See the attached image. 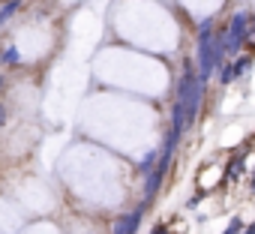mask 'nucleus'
<instances>
[{"label": "nucleus", "mask_w": 255, "mask_h": 234, "mask_svg": "<svg viewBox=\"0 0 255 234\" xmlns=\"http://www.w3.org/2000/svg\"><path fill=\"white\" fill-rule=\"evenodd\" d=\"M204 81L198 78L195 66L186 63L183 69V78L177 84V96H174V105H171V132L174 135H183L198 117V108H201V99H204Z\"/></svg>", "instance_id": "1"}, {"label": "nucleus", "mask_w": 255, "mask_h": 234, "mask_svg": "<svg viewBox=\"0 0 255 234\" xmlns=\"http://www.w3.org/2000/svg\"><path fill=\"white\" fill-rule=\"evenodd\" d=\"M246 69H249V57H243V60L237 57L234 63L222 66V75H219V81H222V84H231V81H237V78H240V75H243Z\"/></svg>", "instance_id": "5"}, {"label": "nucleus", "mask_w": 255, "mask_h": 234, "mask_svg": "<svg viewBox=\"0 0 255 234\" xmlns=\"http://www.w3.org/2000/svg\"><path fill=\"white\" fill-rule=\"evenodd\" d=\"M156 159H159V150H150V153H147V156L141 159V165H138V171H141V174L147 177V174H150V168L156 165Z\"/></svg>", "instance_id": "8"}, {"label": "nucleus", "mask_w": 255, "mask_h": 234, "mask_svg": "<svg viewBox=\"0 0 255 234\" xmlns=\"http://www.w3.org/2000/svg\"><path fill=\"white\" fill-rule=\"evenodd\" d=\"M240 231H243V222H240V216H234V219L228 222V228H225L222 234H240Z\"/></svg>", "instance_id": "9"}, {"label": "nucleus", "mask_w": 255, "mask_h": 234, "mask_svg": "<svg viewBox=\"0 0 255 234\" xmlns=\"http://www.w3.org/2000/svg\"><path fill=\"white\" fill-rule=\"evenodd\" d=\"M246 39H252V42H255V24L249 27V36H246Z\"/></svg>", "instance_id": "13"}, {"label": "nucleus", "mask_w": 255, "mask_h": 234, "mask_svg": "<svg viewBox=\"0 0 255 234\" xmlns=\"http://www.w3.org/2000/svg\"><path fill=\"white\" fill-rule=\"evenodd\" d=\"M246 36H249V12H237V15L228 21V27L219 33V39H222V51L234 57V54L240 51V45L246 42Z\"/></svg>", "instance_id": "3"}, {"label": "nucleus", "mask_w": 255, "mask_h": 234, "mask_svg": "<svg viewBox=\"0 0 255 234\" xmlns=\"http://www.w3.org/2000/svg\"><path fill=\"white\" fill-rule=\"evenodd\" d=\"M144 204H138L132 213H123L117 222H114V228H111V234H138V225H141V219H144Z\"/></svg>", "instance_id": "4"}, {"label": "nucleus", "mask_w": 255, "mask_h": 234, "mask_svg": "<svg viewBox=\"0 0 255 234\" xmlns=\"http://www.w3.org/2000/svg\"><path fill=\"white\" fill-rule=\"evenodd\" d=\"M0 63L18 66V63H21V51H18V45H6L3 51H0Z\"/></svg>", "instance_id": "7"}, {"label": "nucleus", "mask_w": 255, "mask_h": 234, "mask_svg": "<svg viewBox=\"0 0 255 234\" xmlns=\"http://www.w3.org/2000/svg\"><path fill=\"white\" fill-rule=\"evenodd\" d=\"M243 234H255V222H252V225H249V228H246Z\"/></svg>", "instance_id": "14"}, {"label": "nucleus", "mask_w": 255, "mask_h": 234, "mask_svg": "<svg viewBox=\"0 0 255 234\" xmlns=\"http://www.w3.org/2000/svg\"><path fill=\"white\" fill-rule=\"evenodd\" d=\"M0 90H3V78H0Z\"/></svg>", "instance_id": "15"}, {"label": "nucleus", "mask_w": 255, "mask_h": 234, "mask_svg": "<svg viewBox=\"0 0 255 234\" xmlns=\"http://www.w3.org/2000/svg\"><path fill=\"white\" fill-rule=\"evenodd\" d=\"M237 168H240V162H237V159H234V162H231V165H228V177H231V180H237Z\"/></svg>", "instance_id": "10"}, {"label": "nucleus", "mask_w": 255, "mask_h": 234, "mask_svg": "<svg viewBox=\"0 0 255 234\" xmlns=\"http://www.w3.org/2000/svg\"><path fill=\"white\" fill-rule=\"evenodd\" d=\"M150 234H168V228H165V225H156V228H153Z\"/></svg>", "instance_id": "12"}, {"label": "nucleus", "mask_w": 255, "mask_h": 234, "mask_svg": "<svg viewBox=\"0 0 255 234\" xmlns=\"http://www.w3.org/2000/svg\"><path fill=\"white\" fill-rule=\"evenodd\" d=\"M18 9H21V0H3V6H0V24H6Z\"/></svg>", "instance_id": "6"}, {"label": "nucleus", "mask_w": 255, "mask_h": 234, "mask_svg": "<svg viewBox=\"0 0 255 234\" xmlns=\"http://www.w3.org/2000/svg\"><path fill=\"white\" fill-rule=\"evenodd\" d=\"M3 126H6V108L0 105V129H3Z\"/></svg>", "instance_id": "11"}, {"label": "nucleus", "mask_w": 255, "mask_h": 234, "mask_svg": "<svg viewBox=\"0 0 255 234\" xmlns=\"http://www.w3.org/2000/svg\"><path fill=\"white\" fill-rule=\"evenodd\" d=\"M252 189H255V177H252Z\"/></svg>", "instance_id": "16"}, {"label": "nucleus", "mask_w": 255, "mask_h": 234, "mask_svg": "<svg viewBox=\"0 0 255 234\" xmlns=\"http://www.w3.org/2000/svg\"><path fill=\"white\" fill-rule=\"evenodd\" d=\"M213 21L210 18H204L201 24H198V78L207 84L210 81V75L216 72V66H222V57H225V51H222V39L219 36H213Z\"/></svg>", "instance_id": "2"}]
</instances>
